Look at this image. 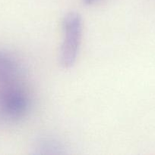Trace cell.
<instances>
[{
  "label": "cell",
  "mask_w": 155,
  "mask_h": 155,
  "mask_svg": "<svg viewBox=\"0 0 155 155\" xmlns=\"http://www.w3.org/2000/svg\"><path fill=\"white\" fill-rule=\"evenodd\" d=\"M32 105L31 95L24 79L0 83V118L6 122L21 121Z\"/></svg>",
  "instance_id": "cell-1"
},
{
  "label": "cell",
  "mask_w": 155,
  "mask_h": 155,
  "mask_svg": "<svg viewBox=\"0 0 155 155\" xmlns=\"http://www.w3.org/2000/svg\"><path fill=\"white\" fill-rule=\"evenodd\" d=\"M62 30L59 62L62 68L68 69L75 63L81 43L83 22L81 15L74 12L67 14L62 21Z\"/></svg>",
  "instance_id": "cell-2"
},
{
  "label": "cell",
  "mask_w": 155,
  "mask_h": 155,
  "mask_svg": "<svg viewBox=\"0 0 155 155\" xmlns=\"http://www.w3.org/2000/svg\"><path fill=\"white\" fill-rule=\"evenodd\" d=\"M63 145L56 140L50 138H43L35 143L34 154H64Z\"/></svg>",
  "instance_id": "cell-3"
},
{
  "label": "cell",
  "mask_w": 155,
  "mask_h": 155,
  "mask_svg": "<svg viewBox=\"0 0 155 155\" xmlns=\"http://www.w3.org/2000/svg\"><path fill=\"white\" fill-rule=\"evenodd\" d=\"M97 1H98V0H83L84 3L85 5H88L94 4V3H95Z\"/></svg>",
  "instance_id": "cell-4"
}]
</instances>
